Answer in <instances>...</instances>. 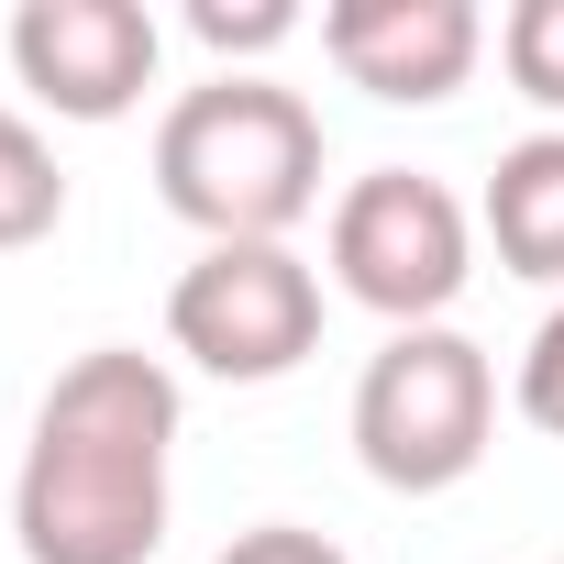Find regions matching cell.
Segmentation results:
<instances>
[{
  "instance_id": "6da1fadb",
  "label": "cell",
  "mask_w": 564,
  "mask_h": 564,
  "mask_svg": "<svg viewBox=\"0 0 564 564\" xmlns=\"http://www.w3.org/2000/svg\"><path fill=\"white\" fill-rule=\"evenodd\" d=\"M177 377L133 344H89L23 443L12 531L23 564H155L166 542V465H177Z\"/></svg>"
},
{
  "instance_id": "7a4b0ae2",
  "label": "cell",
  "mask_w": 564,
  "mask_h": 564,
  "mask_svg": "<svg viewBox=\"0 0 564 564\" xmlns=\"http://www.w3.org/2000/svg\"><path fill=\"white\" fill-rule=\"evenodd\" d=\"M155 199L199 243H289L322 210V111L276 78H199L155 122Z\"/></svg>"
},
{
  "instance_id": "3957f363",
  "label": "cell",
  "mask_w": 564,
  "mask_h": 564,
  "mask_svg": "<svg viewBox=\"0 0 564 564\" xmlns=\"http://www.w3.org/2000/svg\"><path fill=\"white\" fill-rule=\"evenodd\" d=\"M487 432H498V366L487 344H465L454 322H421V333H388L355 377V465L399 498H443L487 465Z\"/></svg>"
},
{
  "instance_id": "277c9868",
  "label": "cell",
  "mask_w": 564,
  "mask_h": 564,
  "mask_svg": "<svg viewBox=\"0 0 564 564\" xmlns=\"http://www.w3.org/2000/svg\"><path fill=\"white\" fill-rule=\"evenodd\" d=\"M166 344L221 388H276L322 355V265L300 243H199L166 289Z\"/></svg>"
},
{
  "instance_id": "5b68a950",
  "label": "cell",
  "mask_w": 564,
  "mask_h": 564,
  "mask_svg": "<svg viewBox=\"0 0 564 564\" xmlns=\"http://www.w3.org/2000/svg\"><path fill=\"white\" fill-rule=\"evenodd\" d=\"M476 276V210L421 177V166H366L333 199V289L355 311H377L388 333H421L465 300Z\"/></svg>"
},
{
  "instance_id": "8992f818",
  "label": "cell",
  "mask_w": 564,
  "mask_h": 564,
  "mask_svg": "<svg viewBox=\"0 0 564 564\" xmlns=\"http://www.w3.org/2000/svg\"><path fill=\"white\" fill-rule=\"evenodd\" d=\"M12 78L56 122H122L155 89V12L144 0H23L12 12Z\"/></svg>"
},
{
  "instance_id": "52a82bcc",
  "label": "cell",
  "mask_w": 564,
  "mask_h": 564,
  "mask_svg": "<svg viewBox=\"0 0 564 564\" xmlns=\"http://www.w3.org/2000/svg\"><path fill=\"white\" fill-rule=\"evenodd\" d=\"M322 56H333L366 100L432 111V100H454V89L476 78L487 12H476V0H333V12H322Z\"/></svg>"
},
{
  "instance_id": "ba28073f",
  "label": "cell",
  "mask_w": 564,
  "mask_h": 564,
  "mask_svg": "<svg viewBox=\"0 0 564 564\" xmlns=\"http://www.w3.org/2000/svg\"><path fill=\"white\" fill-rule=\"evenodd\" d=\"M487 243L509 276H531V289H564V133H520L476 199Z\"/></svg>"
},
{
  "instance_id": "9c48e42d",
  "label": "cell",
  "mask_w": 564,
  "mask_h": 564,
  "mask_svg": "<svg viewBox=\"0 0 564 564\" xmlns=\"http://www.w3.org/2000/svg\"><path fill=\"white\" fill-rule=\"evenodd\" d=\"M67 221V177H56V144L0 100V254H23Z\"/></svg>"
},
{
  "instance_id": "30bf717a",
  "label": "cell",
  "mask_w": 564,
  "mask_h": 564,
  "mask_svg": "<svg viewBox=\"0 0 564 564\" xmlns=\"http://www.w3.org/2000/svg\"><path fill=\"white\" fill-rule=\"evenodd\" d=\"M498 67L531 111H553L564 133V0H509V23H498Z\"/></svg>"
},
{
  "instance_id": "8fae6325",
  "label": "cell",
  "mask_w": 564,
  "mask_h": 564,
  "mask_svg": "<svg viewBox=\"0 0 564 564\" xmlns=\"http://www.w3.org/2000/svg\"><path fill=\"white\" fill-rule=\"evenodd\" d=\"M188 34H199L210 56H276V45L300 34V12H289V0H243V12H232V0H199Z\"/></svg>"
},
{
  "instance_id": "7c38bea8",
  "label": "cell",
  "mask_w": 564,
  "mask_h": 564,
  "mask_svg": "<svg viewBox=\"0 0 564 564\" xmlns=\"http://www.w3.org/2000/svg\"><path fill=\"white\" fill-rule=\"evenodd\" d=\"M520 421L564 443V300H553V311L531 322V344H520Z\"/></svg>"
},
{
  "instance_id": "4fadbf2b",
  "label": "cell",
  "mask_w": 564,
  "mask_h": 564,
  "mask_svg": "<svg viewBox=\"0 0 564 564\" xmlns=\"http://www.w3.org/2000/svg\"><path fill=\"white\" fill-rule=\"evenodd\" d=\"M221 564H355V553L333 531H300V520H254V531L221 542Z\"/></svg>"
}]
</instances>
